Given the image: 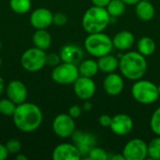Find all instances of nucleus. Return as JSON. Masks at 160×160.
Instances as JSON below:
<instances>
[{"label":"nucleus","instance_id":"23","mask_svg":"<svg viewBox=\"0 0 160 160\" xmlns=\"http://www.w3.org/2000/svg\"><path fill=\"white\" fill-rule=\"evenodd\" d=\"M138 52L144 55L145 57L151 56L157 49V44L155 40L150 37H142L139 39L137 44Z\"/></svg>","mask_w":160,"mask_h":160},{"label":"nucleus","instance_id":"4","mask_svg":"<svg viewBox=\"0 0 160 160\" xmlns=\"http://www.w3.org/2000/svg\"><path fill=\"white\" fill-rule=\"evenodd\" d=\"M84 48L89 54L99 58L111 53L113 48L112 38L102 32L88 34L84 39Z\"/></svg>","mask_w":160,"mask_h":160},{"label":"nucleus","instance_id":"18","mask_svg":"<svg viewBox=\"0 0 160 160\" xmlns=\"http://www.w3.org/2000/svg\"><path fill=\"white\" fill-rule=\"evenodd\" d=\"M135 42V37L128 30H122L115 34L112 38L113 48L119 51H127L130 49Z\"/></svg>","mask_w":160,"mask_h":160},{"label":"nucleus","instance_id":"36","mask_svg":"<svg viewBox=\"0 0 160 160\" xmlns=\"http://www.w3.org/2000/svg\"><path fill=\"white\" fill-rule=\"evenodd\" d=\"M111 0H91V2L93 3L94 6H98V7H103L106 8L107 5L110 3Z\"/></svg>","mask_w":160,"mask_h":160},{"label":"nucleus","instance_id":"14","mask_svg":"<svg viewBox=\"0 0 160 160\" xmlns=\"http://www.w3.org/2000/svg\"><path fill=\"white\" fill-rule=\"evenodd\" d=\"M6 93L7 97L16 105L25 102L28 96L25 84L19 80H13L9 82L6 87Z\"/></svg>","mask_w":160,"mask_h":160},{"label":"nucleus","instance_id":"26","mask_svg":"<svg viewBox=\"0 0 160 160\" xmlns=\"http://www.w3.org/2000/svg\"><path fill=\"white\" fill-rule=\"evenodd\" d=\"M148 157L152 159L160 160V136L154 138L147 143Z\"/></svg>","mask_w":160,"mask_h":160},{"label":"nucleus","instance_id":"10","mask_svg":"<svg viewBox=\"0 0 160 160\" xmlns=\"http://www.w3.org/2000/svg\"><path fill=\"white\" fill-rule=\"evenodd\" d=\"M72 142L77 146L79 149L82 157H86L90 150L97 145L98 140L97 137L90 132H84L82 130H77L73 132L72 136Z\"/></svg>","mask_w":160,"mask_h":160},{"label":"nucleus","instance_id":"38","mask_svg":"<svg viewBox=\"0 0 160 160\" xmlns=\"http://www.w3.org/2000/svg\"><path fill=\"white\" fill-rule=\"evenodd\" d=\"M82 108H83V110H84V111L89 112V111H91V110H92L93 106H92V103H91V102H89V101H85V103L83 104Z\"/></svg>","mask_w":160,"mask_h":160},{"label":"nucleus","instance_id":"24","mask_svg":"<svg viewBox=\"0 0 160 160\" xmlns=\"http://www.w3.org/2000/svg\"><path fill=\"white\" fill-rule=\"evenodd\" d=\"M126 3L123 0H111L107 5L106 9L112 18L121 16L126 10Z\"/></svg>","mask_w":160,"mask_h":160},{"label":"nucleus","instance_id":"34","mask_svg":"<svg viewBox=\"0 0 160 160\" xmlns=\"http://www.w3.org/2000/svg\"><path fill=\"white\" fill-rule=\"evenodd\" d=\"M112 118L110 115L108 114H102L100 115V117L98 118V123L100 126H102L103 128H110V125L112 123Z\"/></svg>","mask_w":160,"mask_h":160},{"label":"nucleus","instance_id":"22","mask_svg":"<svg viewBox=\"0 0 160 160\" xmlns=\"http://www.w3.org/2000/svg\"><path fill=\"white\" fill-rule=\"evenodd\" d=\"M78 69H79L80 76L89 77V78H93L99 71L98 61L94 59L82 60L78 66Z\"/></svg>","mask_w":160,"mask_h":160},{"label":"nucleus","instance_id":"37","mask_svg":"<svg viewBox=\"0 0 160 160\" xmlns=\"http://www.w3.org/2000/svg\"><path fill=\"white\" fill-rule=\"evenodd\" d=\"M110 159L112 160H126L123 154H118V155H113L110 157Z\"/></svg>","mask_w":160,"mask_h":160},{"label":"nucleus","instance_id":"1","mask_svg":"<svg viewBox=\"0 0 160 160\" xmlns=\"http://www.w3.org/2000/svg\"><path fill=\"white\" fill-rule=\"evenodd\" d=\"M12 118L15 127L20 131L31 133L40 127L43 121V114L37 104L25 101L17 105Z\"/></svg>","mask_w":160,"mask_h":160},{"label":"nucleus","instance_id":"41","mask_svg":"<svg viewBox=\"0 0 160 160\" xmlns=\"http://www.w3.org/2000/svg\"><path fill=\"white\" fill-rule=\"evenodd\" d=\"M16 159L17 160H27V158L23 155H22L21 153H18L16 156Z\"/></svg>","mask_w":160,"mask_h":160},{"label":"nucleus","instance_id":"35","mask_svg":"<svg viewBox=\"0 0 160 160\" xmlns=\"http://www.w3.org/2000/svg\"><path fill=\"white\" fill-rule=\"evenodd\" d=\"M8 155L9 154H8V150L6 148V145L0 143V160L7 159Z\"/></svg>","mask_w":160,"mask_h":160},{"label":"nucleus","instance_id":"17","mask_svg":"<svg viewBox=\"0 0 160 160\" xmlns=\"http://www.w3.org/2000/svg\"><path fill=\"white\" fill-rule=\"evenodd\" d=\"M59 55L62 62L78 65L83 58V51L75 44H67L61 48Z\"/></svg>","mask_w":160,"mask_h":160},{"label":"nucleus","instance_id":"33","mask_svg":"<svg viewBox=\"0 0 160 160\" xmlns=\"http://www.w3.org/2000/svg\"><path fill=\"white\" fill-rule=\"evenodd\" d=\"M82 109L78 105H73L68 110V114L74 119L79 118L82 115Z\"/></svg>","mask_w":160,"mask_h":160},{"label":"nucleus","instance_id":"9","mask_svg":"<svg viewBox=\"0 0 160 160\" xmlns=\"http://www.w3.org/2000/svg\"><path fill=\"white\" fill-rule=\"evenodd\" d=\"M126 160H143L148 157L147 143L142 139H132L128 141L122 153Z\"/></svg>","mask_w":160,"mask_h":160},{"label":"nucleus","instance_id":"15","mask_svg":"<svg viewBox=\"0 0 160 160\" xmlns=\"http://www.w3.org/2000/svg\"><path fill=\"white\" fill-rule=\"evenodd\" d=\"M52 157L53 160H79L82 158L79 149L73 142L58 144L53 149Z\"/></svg>","mask_w":160,"mask_h":160},{"label":"nucleus","instance_id":"8","mask_svg":"<svg viewBox=\"0 0 160 160\" xmlns=\"http://www.w3.org/2000/svg\"><path fill=\"white\" fill-rule=\"evenodd\" d=\"M75 119L68 113H60L56 115L52 121V130L56 136L67 139L72 136L76 129Z\"/></svg>","mask_w":160,"mask_h":160},{"label":"nucleus","instance_id":"6","mask_svg":"<svg viewBox=\"0 0 160 160\" xmlns=\"http://www.w3.org/2000/svg\"><path fill=\"white\" fill-rule=\"evenodd\" d=\"M46 51L37 47L27 49L21 57L22 68L28 72H38L46 66Z\"/></svg>","mask_w":160,"mask_h":160},{"label":"nucleus","instance_id":"28","mask_svg":"<svg viewBox=\"0 0 160 160\" xmlns=\"http://www.w3.org/2000/svg\"><path fill=\"white\" fill-rule=\"evenodd\" d=\"M87 158L91 160H107L110 158V156L105 149L98 147L96 145L90 150V152L87 155Z\"/></svg>","mask_w":160,"mask_h":160},{"label":"nucleus","instance_id":"39","mask_svg":"<svg viewBox=\"0 0 160 160\" xmlns=\"http://www.w3.org/2000/svg\"><path fill=\"white\" fill-rule=\"evenodd\" d=\"M6 91V86H5V82H4V80L3 78L0 76V96Z\"/></svg>","mask_w":160,"mask_h":160},{"label":"nucleus","instance_id":"27","mask_svg":"<svg viewBox=\"0 0 160 160\" xmlns=\"http://www.w3.org/2000/svg\"><path fill=\"white\" fill-rule=\"evenodd\" d=\"M17 105L8 98L0 99V114L5 116H12L15 112Z\"/></svg>","mask_w":160,"mask_h":160},{"label":"nucleus","instance_id":"44","mask_svg":"<svg viewBox=\"0 0 160 160\" xmlns=\"http://www.w3.org/2000/svg\"><path fill=\"white\" fill-rule=\"evenodd\" d=\"M1 64H2V60H1V58H0V68H1Z\"/></svg>","mask_w":160,"mask_h":160},{"label":"nucleus","instance_id":"3","mask_svg":"<svg viewBox=\"0 0 160 160\" xmlns=\"http://www.w3.org/2000/svg\"><path fill=\"white\" fill-rule=\"evenodd\" d=\"M112 17L106 8L92 6L83 14L82 25L88 34L103 32L110 24Z\"/></svg>","mask_w":160,"mask_h":160},{"label":"nucleus","instance_id":"16","mask_svg":"<svg viewBox=\"0 0 160 160\" xmlns=\"http://www.w3.org/2000/svg\"><path fill=\"white\" fill-rule=\"evenodd\" d=\"M125 87L124 79L120 74L112 72L107 74L103 81V88L107 95L112 97L119 96Z\"/></svg>","mask_w":160,"mask_h":160},{"label":"nucleus","instance_id":"20","mask_svg":"<svg viewBox=\"0 0 160 160\" xmlns=\"http://www.w3.org/2000/svg\"><path fill=\"white\" fill-rule=\"evenodd\" d=\"M35 47L47 51L52 45V36L47 29H37L32 37Z\"/></svg>","mask_w":160,"mask_h":160},{"label":"nucleus","instance_id":"12","mask_svg":"<svg viewBox=\"0 0 160 160\" xmlns=\"http://www.w3.org/2000/svg\"><path fill=\"white\" fill-rule=\"evenodd\" d=\"M134 123L132 118L126 113H119L112 118L110 128L112 132L117 136H126L133 129Z\"/></svg>","mask_w":160,"mask_h":160},{"label":"nucleus","instance_id":"31","mask_svg":"<svg viewBox=\"0 0 160 160\" xmlns=\"http://www.w3.org/2000/svg\"><path fill=\"white\" fill-rule=\"evenodd\" d=\"M62 62L61 57L59 55V53H55V52H52L46 55V65L49 67H56L58 66L60 63Z\"/></svg>","mask_w":160,"mask_h":160},{"label":"nucleus","instance_id":"19","mask_svg":"<svg viewBox=\"0 0 160 160\" xmlns=\"http://www.w3.org/2000/svg\"><path fill=\"white\" fill-rule=\"evenodd\" d=\"M135 13L141 21L149 22L154 19L156 8L151 1L141 0L135 5Z\"/></svg>","mask_w":160,"mask_h":160},{"label":"nucleus","instance_id":"25","mask_svg":"<svg viewBox=\"0 0 160 160\" xmlns=\"http://www.w3.org/2000/svg\"><path fill=\"white\" fill-rule=\"evenodd\" d=\"M9 7L17 14H25L30 11L32 2L31 0H9Z\"/></svg>","mask_w":160,"mask_h":160},{"label":"nucleus","instance_id":"30","mask_svg":"<svg viewBox=\"0 0 160 160\" xmlns=\"http://www.w3.org/2000/svg\"><path fill=\"white\" fill-rule=\"evenodd\" d=\"M5 145L9 155H17L22 150V142L16 139L8 140Z\"/></svg>","mask_w":160,"mask_h":160},{"label":"nucleus","instance_id":"40","mask_svg":"<svg viewBox=\"0 0 160 160\" xmlns=\"http://www.w3.org/2000/svg\"><path fill=\"white\" fill-rule=\"evenodd\" d=\"M125 3H126V5H131V6H135L139 1H141V0H123Z\"/></svg>","mask_w":160,"mask_h":160},{"label":"nucleus","instance_id":"11","mask_svg":"<svg viewBox=\"0 0 160 160\" xmlns=\"http://www.w3.org/2000/svg\"><path fill=\"white\" fill-rule=\"evenodd\" d=\"M96 82L92 78L80 76L73 83V90L75 95L82 100L92 98L96 93Z\"/></svg>","mask_w":160,"mask_h":160},{"label":"nucleus","instance_id":"13","mask_svg":"<svg viewBox=\"0 0 160 160\" xmlns=\"http://www.w3.org/2000/svg\"><path fill=\"white\" fill-rule=\"evenodd\" d=\"M53 14L46 8H38L33 10L30 14V23L37 29H47L52 24Z\"/></svg>","mask_w":160,"mask_h":160},{"label":"nucleus","instance_id":"32","mask_svg":"<svg viewBox=\"0 0 160 160\" xmlns=\"http://www.w3.org/2000/svg\"><path fill=\"white\" fill-rule=\"evenodd\" d=\"M68 22V16L63 12H56L53 14L52 23L57 26H64Z\"/></svg>","mask_w":160,"mask_h":160},{"label":"nucleus","instance_id":"29","mask_svg":"<svg viewBox=\"0 0 160 160\" xmlns=\"http://www.w3.org/2000/svg\"><path fill=\"white\" fill-rule=\"evenodd\" d=\"M150 128L154 134L160 136V107L153 112L150 119Z\"/></svg>","mask_w":160,"mask_h":160},{"label":"nucleus","instance_id":"43","mask_svg":"<svg viewBox=\"0 0 160 160\" xmlns=\"http://www.w3.org/2000/svg\"><path fill=\"white\" fill-rule=\"evenodd\" d=\"M1 48H2V43H1V41H0V51H1Z\"/></svg>","mask_w":160,"mask_h":160},{"label":"nucleus","instance_id":"45","mask_svg":"<svg viewBox=\"0 0 160 160\" xmlns=\"http://www.w3.org/2000/svg\"><path fill=\"white\" fill-rule=\"evenodd\" d=\"M148 1H150V0H148Z\"/></svg>","mask_w":160,"mask_h":160},{"label":"nucleus","instance_id":"7","mask_svg":"<svg viewBox=\"0 0 160 160\" xmlns=\"http://www.w3.org/2000/svg\"><path fill=\"white\" fill-rule=\"evenodd\" d=\"M52 80L58 84H70L80 77L78 65L62 62L58 66L54 67L52 74Z\"/></svg>","mask_w":160,"mask_h":160},{"label":"nucleus","instance_id":"21","mask_svg":"<svg viewBox=\"0 0 160 160\" xmlns=\"http://www.w3.org/2000/svg\"><path fill=\"white\" fill-rule=\"evenodd\" d=\"M98 68L103 73L109 74L114 72L117 68H119V59L111 53L103 55L98 60Z\"/></svg>","mask_w":160,"mask_h":160},{"label":"nucleus","instance_id":"5","mask_svg":"<svg viewBox=\"0 0 160 160\" xmlns=\"http://www.w3.org/2000/svg\"><path fill=\"white\" fill-rule=\"evenodd\" d=\"M131 95L138 103L143 105L155 103L160 97L158 85L151 81L142 79L135 81L131 88Z\"/></svg>","mask_w":160,"mask_h":160},{"label":"nucleus","instance_id":"42","mask_svg":"<svg viewBox=\"0 0 160 160\" xmlns=\"http://www.w3.org/2000/svg\"><path fill=\"white\" fill-rule=\"evenodd\" d=\"M158 93H159L160 95V85H158Z\"/></svg>","mask_w":160,"mask_h":160},{"label":"nucleus","instance_id":"2","mask_svg":"<svg viewBox=\"0 0 160 160\" xmlns=\"http://www.w3.org/2000/svg\"><path fill=\"white\" fill-rule=\"evenodd\" d=\"M119 70L123 77L128 80H140L147 71L146 57L138 51L128 52L119 59Z\"/></svg>","mask_w":160,"mask_h":160}]
</instances>
